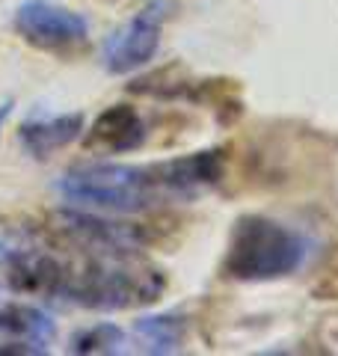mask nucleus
<instances>
[{
	"instance_id": "f257e3e1",
	"label": "nucleus",
	"mask_w": 338,
	"mask_h": 356,
	"mask_svg": "<svg viewBox=\"0 0 338 356\" xmlns=\"http://www.w3.org/2000/svg\"><path fill=\"white\" fill-rule=\"evenodd\" d=\"M65 202L107 211V214H140L161 202H172L163 163H83L56 181Z\"/></svg>"
},
{
	"instance_id": "f03ea898",
	"label": "nucleus",
	"mask_w": 338,
	"mask_h": 356,
	"mask_svg": "<svg viewBox=\"0 0 338 356\" xmlns=\"http://www.w3.org/2000/svg\"><path fill=\"white\" fill-rule=\"evenodd\" d=\"M163 288V273L137 252H92L83 267L72 270L65 300L95 312H119L154 303Z\"/></svg>"
},
{
	"instance_id": "7ed1b4c3",
	"label": "nucleus",
	"mask_w": 338,
	"mask_h": 356,
	"mask_svg": "<svg viewBox=\"0 0 338 356\" xmlns=\"http://www.w3.org/2000/svg\"><path fill=\"white\" fill-rule=\"evenodd\" d=\"M309 243L300 232L267 217H241L232 229L229 250L223 259V276L238 282L282 280L303 267Z\"/></svg>"
},
{
	"instance_id": "20e7f679",
	"label": "nucleus",
	"mask_w": 338,
	"mask_h": 356,
	"mask_svg": "<svg viewBox=\"0 0 338 356\" xmlns=\"http://www.w3.org/2000/svg\"><path fill=\"white\" fill-rule=\"evenodd\" d=\"M175 13V0H152L145 3L128 24H122L104 42V69L110 74H128L145 65L157 44H161V30Z\"/></svg>"
},
{
	"instance_id": "39448f33",
	"label": "nucleus",
	"mask_w": 338,
	"mask_h": 356,
	"mask_svg": "<svg viewBox=\"0 0 338 356\" xmlns=\"http://www.w3.org/2000/svg\"><path fill=\"white\" fill-rule=\"evenodd\" d=\"M0 264L6 270V282L15 291L42 294V297H65L74 267L56 252L39 243H6L0 250Z\"/></svg>"
},
{
	"instance_id": "423d86ee",
	"label": "nucleus",
	"mask_w": 338,
	"mask_h": 356,
	"mask_svg": "<svg viewBox=\"0 0 338 356\" xmlns=\"http://www.w3.org/2000/svg\"><path fill=\"white\" fill-rule=\"evenodd\" d=\"M56 232L86 252H140L152 241V232L143 222L104 220L81 211H60L54 214Z\"/></svg>"
},
{
	"instance_id": "0eeeda50",
	"label": "nucleus",
	"mask_w": 338,
	"mask_h": 356,
	"mask_svg": "<svg viewBox=\"0 0 338 356\" xmlns=\"http://www.w3.org/2000/svg\"><path fill=\"white\" fill-rule=\"evenodd\" d=\"M15 30L24 36V42L36 44V48L60 51L83 42L89 24L83 15L54 6L51 0H24L15 13Z\"/></svg>"
},
{
	"instance_id": "6e6552de",
	"label": "nucleus",
	"mask_w": 338,
	"mask_h": 356,
	"mask_svg": "<svg viewBox=\"0 0 338 356\" xmlns=\"http://www.w3.org/2000/svg\"><path fill=\"white\" fill-rule=\"evenodd\" d=\"M54 339V321L36 306L13 303L0 309V356L48 353Z\"/></svg>"
},
{
	"instance_id": "1a4fd4ad",
	"label": "nucleus",
	"mask_w": 338,
	"mask_h": 356,
	"mask_svg": "<svg viewBox=\"0 0 338 356\" xmlns=\"http://www.w3.org/2000/svg\"><path fill=\"white\" fill-rule=\"evenodd\" d=\"M145 140V125L143 119L137 116V110H131L125 104L110 107L107 113H101L98 122L92 125L86 137V146L92 152H131L140 149Z\"/></svg>"
},
{
	"instance_id": "9d476101",
	"label": "nucleus",
	"mask_w": 338,
	"mask_h": 356,
	"mask_svg": "<svg viewBox=\"0 0 338 356\" xmlns=\"http://www.w3.org/2000/svg\"><path fill=\"white\" fill-rule=\"evenodd\" d=\"M83 134V116L81 113H65V116H54V119H36V122H24L18 131L21 149L30 158H51L56 149L69 146Z\"/></svg>"
},
{
	"instance_id": "9b49d317",
	"label": "nucleus",
	"mask_w": 338,
	"mask_h": 356,
	"mask_svg": "<svg viewBox=\"0 0 338 356\" xmlns=\"http://www.w3.org/2000/svg\"><path fill=\"white\" fill-rule=\"evenodd\" d=\"M187 336V321L182 315H145L134 324V339L145 353H175Z\"/></svg>"
},
{
	"instance_id": "f8f14e48",
	"label": "nucleus",
	"mask_w": 338,
	"mask_h": 356,
	"mask_svg": "<svg viewBox=\"0 0 338 356\" xmlns=\"http://www.w3.org/2000/svg\"><path fill=\"white\" fill-rule=\"evenodd\" d=\"M125 344V332L116 324H98L72 339V353H116Z\"/></svg>"
},
{
	"instance_id": "ddd939ff",
	"label": "nucleus",
	"mask_w": 338,
	"mask_h": 356,
	"mask_svg": "<svg viewBox=\"0 0 338 356\" xmlns=\"http://www.w3.org/2000/svg\"><path fill=\"white\" fill-rule=\"evenodd\" d=\"M314 297L318 300H338V250L330 255V261H326L318 282H314Z\"/></svg>"
},
{
	"instance_id": "4468645a",
	"label": "nucleus",
	"mask_w": 338,
	"mask_h": 356,
	"mask_svg": "<svg viewBox=\"0 0 338 356\" xmlns=\"http://www.w3.org/2000/svg\"><path fill=\"white\" fill-rule=\"evenodd\" d=\"M9 113H13V102H3L0 104V128H3V122H6Z\"/></svg>"
}]
</instances>
